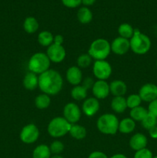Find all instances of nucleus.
<instances>
[{
	"mask_svg": "<svg viewBox=\"0 0 157 158\" xmlns=\"http://www.w3.org/2000/svg\"><path fill=\"white\" fill-rule=\"evenodd\" d=\"M64 143H62L60 140H54L53 142H52V143L49 146V149L52 154H53L54 155L55 154H60L63 151H64Z\"/></svg>",
	"mask_w": 157,
	"mask_h": 158,
	"instance_id": "33",
	"label": "nucleus"
},
{
	"mask_svg": "<svg viewBox=\"0 0 157 158\" xmlns=\"http://www.w3.org/2000/svg\"><path fill=\"white\" fill-rule=\"evenodd\" d=\"M153 158H157V156H155V157H153Z\"/></svg>",
	"mask_w": 157,
	"mask_h": 158,
	"instance_id": "45",
	"label": "nucleus"
},
{
	"mask_svg": "<svg viewBox=\"0 0 157 158\" xmlns=\"http://www.w3.org/2000/svg\"><path fill=\"white\" fill-rule=\"evenodd\" d=\"M148 113L149 112L147 109L142 106H139L130 110L129 116H130V118H132L134 121L141 122L146 117Z\"/></svg>",
	"mask_w": 157,
	"mask_h": 158,
	"instance_id": "26",
	"label": "nucleus"
},
{
	"mask_svg": "<svg viewBox=\"0 0 157 158\" xmlns=\"http://www.w3.org/2000/svg\"><path fill=\"white\" fill-rule=\"evenodd\" d=\"M110 158H128V157L123 154H116L112 155Z\"/></svg>",
	"mask_w": 157,
	"mask_h": 158,
	"instance_id": "42",
	"label": "nucleus"
},
{
	"mask_svg": "<svg viewBox=\"0 0 157 158\" xmlns=\"http://www.w3.org/2000/svg\"><path fill=\"white\" fill-rule=\"evenodd\" d=\"M51 153L49 147L46 144L38 145L32 152V158H50Z\"/></svg>",
	"mask_w": 157,
	"mask_h": 158,
	"instance_id": "27",
	"label": "nucleus"
},
{
	"mask_svg": "<svg viewBox=\"0 0 157 158\" xmlns=\"http://www.w3.org/2000/svg\"><path fill=\"white\" fill-rule=\"evenodd\" d=\"M39 137V130L34 123H29L22 128L19 134V138L22 143L32 144Z\"/></svg>",
	"mask_w": 157,
	"mask_h": 158,
	"instance_id": "8",
	"label": "nucleus"
},
{
	"mask_svg": "<svg viewBox=\"0 0 157 158\" xmlns=\"http://www.w3.org/2000/svg\"><path fill=\"white\" fill-rule=\"evenodd\" d=\"M155 65H156V67H157V60H156V62H155Z\"/></svg>",
	"mask_w": 157,
	"mask_h": 158,
	"instance_id": "44",
	"label": "nucleus"
},
{
	"mask_svg": "<svg viewBox=\"0 0 157 158\" xmlns=\"http://www.w3.org/2000/svg\"><path fill=\"white\" fill-rule=\"evenodd\" d=\"M88 158H108V157L102 151H93L89 154Z\"/></svg>",
	"mask_w": 157,
	"mask_h": 158,
	"instance_id": "38",
	"label": "nucleus"
},
{
	"mask_svg": "<svg viewBox=\"0 0 157 158\" xmlns=\"http://www.w3.org/2000/svg\"><path fill=\"white\" fill-rule=\"evenodd\" d=\"M50 158H64V157H62L60 154H55V155H53L52 157H51Z\"/></svg>",
	"mask_w": 157,
	"mask_h": 158,
	"instance_id": "43",
	"label": "nucleus"
},
{
	"mask_svg": "<svg viewBox=\"0 0 157 158\" xmlns=\"http://www.w3.org/2000/svg\"><path fill=\"white\" fill-rule=\"evenodd\" d=\"M63 79L55 69H49L38 75V88L43 94L55 96L59 94L63 87Z\"/></svg>",
	"mask_w": 157,
	"mask_h": 158,
	"instance_id": "1",
	"label": "nucleus"
},
{
	"mask_svg": "<svg viewBox=\"0 0 157 158\" xmlns=\"http://www.w3.org/2000/svg\"><path fill=\"white\" fill-rule=\"evenodd\" d=\"M100 104L98 99L94 97L86 98L82 105V112L88 117L95 116L99 110Z\"/></svg>",
	"mask_w": 157,
	"mask_h": 158,
	"instance_id": "14",
	"label": "nucleus"
},
{
	"mask_svg": "<svg viewBox=\"0 0 157 158\" xmlns=\"http://www.w3.org/2000/svg\"><path fill=\"white\" fill-rule=\"evenodd\" d=\"M135 29L129 23H122L118 27V33L120 37L130 40L134 34Z\"/></svg>",
	"mask_w": 157,
	"mask_h": 158,
	"instance_id": "29",
	"label": "nucleus"
},
{
	"mask_svg": "<svg viewBox=\"0 0 157 158\" xmlns=\"http://www.w3.org/2000/svg\"><path fill=\"white\" fill-rule=\"evenodd\" d=\"M66 77L68 83L74 86H78V85H80L83 80V72L81 69L77 66H70L66 70Z\"/></svg>",
	"mask_w": 157,
	"mask_h": 158,
	"instance_id": "15",
	"label": "nucleus"
},
{
	"mask_svg": "<svg viewBox=\"0 0 157 158\" xmlns=\"http://www.w3.org/2000/svg\"><path fill=\"white\" fill-rule=\"evenodd\" d=\"M141 124L144 129L149 131V129L152 128L153 127L157 126V118L154 117L152 114L148 113L146 117L141 121Z\"/></svg>",
	"mask_w": 157,
	"mask_h": 158,
	"instance_id": "31",
	"label": "nucleus"
},
{
	"mask_svg": "<svg viewBox=\"0 0 157 158\" xmlns=\"http://www.w3.org/2000/svg\"><path fill=\"white\" fill-rule=\"evenodd\" d=\"M51 104L50 96L46 94H41L37 96L35 99V106L38 110L47 109Z\"/></svg>",
	"mask_w": 157,
	"mask_h": 158,
	"instance_id": "28",
	"label": "nucleus"
},
{
	"mask_svg": "<svg viewBox=\"0 0 157 158\" xmlns=\"http://www.w3.org/2000/svg\"><path fill=\"white\" fill-rule=\"evenodd\" d=\"M71 125L63 117H54L48 124L47 132L53 138H60L69 134Z\"/></svg>",
	"mask_w": 157,
	"mask_h": 158,
	"instance_id": "5",
	"label": "nucleus"
},
{
	"mask_svg": "<svg viewBox=\"0 0 157 158\" xmlns=\"http://www.w3.org/2000/svg\"><path fill=\"white\" fill-rule=\"evenodd\" d=\"M69 134L72 138L75 139V140H83L86 137L87 131H86L85 127L77 124V123H74V124L71 125Z\"/></svg>",
	"mask_w": 157,
	"mask_h": 158,
	"instance_id": "23",
	"label": "nucleus"
},
{
	"mask_svg": "<svg viewBox=\"0 0 157 158\" xmlns=\"http://www.w3.org/2000/svg\"><path fill=\"white\" fill-rule=\"evenodd\" d=\"M92 58L88 53H83L77 58V66L80 69H86L89 67L92 63Z\"/></svg>",
	"mask_w": 157,
	"mask_h": 158,
	"instance_id": "30",
	"label": "nucleus"
},
{
	"mask_svg": "<svg viewBox=\"0 0 157 158\" xmlns=\"http://www.w3.org/2000/svg\"><path fill=\"white\" fill-rule=\"evenodd\" d=\"M37 40L40 46L44 47H49L52 44H53L54 35L51 32L48 30H43L38 33Z\"/></svg>",
	"mask_w": 157,
	"mask_h": 158,
	"instance_id": "24",
	"label": "nucleus"
},
{
	"mask_svg": "<svg viewBox=\"0 0 157 158\" xmlns=\"http://www.w3.org/2000/svg\"><path fill=\"white\" fill-rule=\"evenodd\" d=\"M130 49L137 55H144L150 49L152 43L147 35L142 33L139 29H135L132 38L129 40Z\"/></svg>",
	"mask_w": 157,
	"mask_h": 158,
	"instance_id": "2",
	"label": "nucleus"
},
{
	"mask_svg": "<svg viewBox=\"0 0 157 158\" xmlns=\"http://www.w3.org/2000/svg\"><path fill=\"white\" fill-rule=\"evenodd\" d=\"M138 94L142 101L150 103L157 99V86L154 83H146L140 87Z\"/></svg>",
	"mask_w": 157,
	"mask_h": 158,
	"instance_id": "12",
	"label": "nucleus"
},
{
	"mask_svg": "<svg viewBox=\"0 0 157 158\" xmlns=\"http://www.w3.org/2000/svg\"><path fill=\"white\" fill-rule=\"evenodd\" d=\"M111 52L115 53V55L123 56L127 53L130 49L129 40L118 36L114 39L110 43Z\"/></svg>",
	"mask_w": 157,
	"mask_h": 158,
	"instance_id": "11",
	"label": "nucleus"
},
{
	"mask_svg": "<svg viewBox=\"0 0 157 158\" xmlns=\"http://www.w3.org/2000/svg\"><path fill=\"white\" fill-rule=\"evenodd\" d=\"M50 63V60L46 53L41 52H35L29 58L28 62V68L29 72L40 75L49 69Z\"/></svg>",
	"mask_w": 157,
	"mask_h": 158,
	"instance_id": "6",
	"label": "nucleus"
},
{
	"mask_svg": "<svg viewBox=\"0 0 157 158\" xmlns=\"http://www.w3.org/2000/svg\"><path fill=\"white\" fill-rule=\"evenodd\" d=\"M23 86L28 90H34L38 87V75L32 72H28L22 80Z\"/></svg>",
	"mask_w": 157,
	"mask_h": 158,
	"instance_id": "18",
	"label": "nucleus"
},
{
	"mask_svg": "<svg viewBox=\"0 0 157 158\" xmlns=\"http://www.w3.org/2000/svg\"><path fill=\"white\" fill-rule=\"evenodd\" d=\"M39 27L38 22L35 17L28 16L23 22V29L25 32L29 34H33L37 32Z\"/></svg>",
	"mask_w": 157,
	"mask_h": 158,
	"instance_id": "22",
	"label": "nucleus"
},
{
	"mask_svg": "<svg viewBox=\"0 0 157 158\" xmlns=\"http://www.w3.org/2000/svg\"><path fill=\"white\" fill-rule=\"evenodd\" d=\"M77 19L82 24H89L92 22V12L89 7H86L83 6L78 9V12H77Z\"/></svg>",
	"mask_w": 157,
	"mask_h": 158,
	"instance_id": "21",
	"label": "nucleus"
},
{
	"mask_svg": "<svg viewBox=\"0 0 157 158\" xmlns=\"http://www.w3.org/2000/svg\"><path fill=\"white\" fill-rule=\"evenodd\" d=\"M147 110L149 114H152L157 118V99L149 103Z\"/></svg>",
	"mask_w": 157,
	"mask_h": 158,
	"instance_id": "36",
	"label": "nucleus"
},
{
	"mask_svg": "<svg viewBox=\"0 0 157 158\" xmlns=\"http://www.w3.org/2000/svg\"><path fill=\"white\" fill-rule=\"evenodd\" d=\"M46 55L49 57L51 63H60L66 58V51L63 46L53 43L47 48Z\"/></svg>",
	"mask_w": 157,
	"mask_h": 158,
	"instance_id": "10",
	"label": "nucleus"
},
{
	"mask_svg": "<svg viewBox=\"0 0 157 158\" xmlns=\"http://www.w3.org/2000/svg\"><path fill=\"white\" fill-rule=\"evenodd\" d=\"M92 73L98 80H106L112 75V66L106 60H95L92 66Z\"/></svg>",
	"mask_w": 157,
	"mask_h": 158,
	"instance_id": "7",
	"label": "nucleus"
},
{
	"mask_svg": "<svg viewBox=\"0 0 157 158\" xmlns=\"http://www.w3.org/2000/svg\"><path fill=\"white\" fill-rule=\"evenodd\" d=\"M110 52V43L103 38L96 39L92 41L88 50V54L94 60H106Z\"/></svg>",
	"mask_w": 157,
	"mask_h": 158,
	"instance_id": "3",
	"label": "nucleus"
},
{
	"mask_svg": "<svg viewBox=\"0 0 157 158\" xmlns=\"http://www.w3.org/2000/svg\"><path fill=\"white\" fill-rule=\"evenodd\" d=\"M63 117L71 124L77 123L81 119L82 110L73 102H70L65 105L63 108Z\"/></svg>",
	"mask_w": 157,
	"mask_h": 158,
	"instance_id": "9",
	"label": "nucleus"
},
{
	"mask_svg": "<svg viewBox=\"0 0 157 158\" xmlns=\"http://www.w3.org/2000/svg\"><path fill=\"white\" fill-rule=\"evenodd\" d=\"M126 100L127 108H129L130 110L137 107L139 106H141L142 100L139 94H130V95L128 96V97H126Z\"/></svg>",
	"mask_w": 157,
	"mask_h": 158,
	"instance_id": "32",
	"label": "nucleus"
},
{
	"mask_svg": "<svg viewBox=\"0 0 157 158\" xmlns=\"http://www.w3.org/2000/svg\"><path fill=\"white\" fill-rule=\"evenodd\" d=\"M148 131H149V134L151 138L157 139V126L153 127L149 129Z\"/></svg>",
	"mask_w": 157,
	"mask_h": 158,
	"instance_id": "40",
	"label": "nucleus"
},
{
	"mask_svg": "<svg viewBox=\"0 0 157 158\" xmlns=\"http://www.w3.org/2000/svg\"><path fill=\"white\" fill-rule=\"evenodd\" d=\"M134 158H153V155H152V151L146 148L135 151Z\"/></svg>",
	"mask_w": 157,
	"mask_h": 158,
	"instance_id": "34",
	"label": "nucleus"
},
{
	"mask_svg": "<svg viewBox=\"0 0 157 158\" xmlns=\"http://www.w3.org/2000/svg\"><path fill=\"white\" fill-rule=\"evenodd\" d=\"M135 129V121L130 117H126L119 123V132L123 134H131Z\"/></svg>",
	"mask_w": 157,
	"mask_h": 158,
	"instance_id": "19",
	"label": "nucleus"
},
{
	"mask_svg": "<svg viewBox=\"0 0 157 158\" xmlns=\"http://www.w3.org/2000/svg\"><path fill=\"white\" fill-rule=\"evenodd\" d=\"M109 90L114 97H123L127 92V86L121 80H112L109 83Z\"/></svg>",
	"mask_w": 157,
	"mask_h": 158,
	"instance_id": "17",
	"label": "nucleus"
},
{
	"mask_svg": "<svg viewBox=\"0 0 157 158\" xmlns=\"http://www.w3.org/2000/svg\"><path fill=\"white\" fill-rule=\"evenodd\" d=\"M63 43H64V37H63L62 35H60V34L54 35V44L61 45V46H62Z\"/></svg>",
	"mask_w": 157,
	"mask_h": 158,
	"instance_id": "39",
	"label": "nucleus"
},
{
	"mask_svg": "<svg viewBox=\"0 0 157 158\" xmlns=\"http://www.w3.org/2000/svg\"><path fill=\"white\" fill-rule=\"evenodd\" d=\"M96 0H82V4L84 5L86 7H89V6H92L95 4Z\"/></svg>",
	"mask_w": 157,
	"mask_h": 158,
	"instance_id": "41",
	"label": "nucleus"
},
{
	"mask_svg": "<svg viewBox=\"0 0 157 158\" xmlns=\"http://www.w3.org/2000/svg\"><path fill=\"white\" fill-rule=\"evenodd\" d=\"M111 108L116 114H123L127 109L126 100L124 97H114L111 101Z\"/></svg>",
	"mask_w": 157,
	"mask_h": 158,
	"instance_id": "20",
	"label": "nucleus"
},
{
	"mask_svg": "<svg viewBox=\"0 0 157 158\" xmlns=\"http://www.w3.org/2000/svg\"><path fill=\"white\" fill-rule=\"evenodd\" d=\"M87 89L82 85H78L72 87L71 89V97L73 100L76 101H81V100H86L87 97Z\"/></svg>",
	"mask_w": 157,
	"mask_h": 158,
	"instance_id": "25",
	"label": "nucleus"
},
{
	"mask_svg": "<svg viewBox=\"0 0 157 158\" xmlns=\"http://www.w3.org/2000/svg\"><path fill=\"white\" fill-rule=\"evenodd\" d=\"M94 83H95V81L93 80V79L91 78V77H86L82 81V86H83L87 90H89V89H92Z\"/></svg>",
	"mask_w": 157,
	"mask_h": 158,
	"instance_id": "37",
	"label": "nucleus"
},
{
	"mask_svg": "<svg viewBox=\"0 0 157 158\" xmlns=\"http://www.w3.org/2000/svg\"><path fill=\"white\" fill-rule=\"evenodd\" d=\"M119 123L116 116L113 114H104L96 121V127L100 133L106 135H114L118 132Z\"/></svg>",
	"mask_w": 157,
	"mask_h": 158,
	"instance_id": "4",
	"label": "nucleus"
},
{
	"mask_svg": "<svg viewBox=\"0 0 157 158\" xmlns=\"http://www.w3.org/2000/svg\"><path fill=\"white\" fill-rule=\"evenodd\" d=\"M129 144L131 149L133 151H139L146 148L148 144V139L145 134L142 133H136L130 137Z\"/></svg>",
	"mask_w": 157,
	"mask_h": 158,
	"instance_id": "16",
	"label": "nucleus"
},
{
	"mask_svg": "<svg viewBox=\"0 0 157 158\" xmlns=\"http://www.w3.org/2000/svg\"><path fill=\"white\" fill-rule=\"evenodd\" d=\"M62 4L69 9H75L82 4V0H61Z\"/></svg>",
	"mask_w": 157,
	"mask_h": 158,
	"instance_id": "35",
	"label": "nucleus"
},
{
	"mask_svg": "<svg viewBox=\"0 0 157 158\" xmlns=\"http://www.w3.org/2000/svg\"><path fill=\"white\" fill-rule=\"evenodd\" d=\"M94 97L98 100H104L109 97L110 94L109 83L106 80H98L95 81L92 89Z\"/></svg>",
	"mask_w": 157,
	"mask_h": 158,
	"instance_id": "13",
	"label": "nucleus"
}]
</instances>
